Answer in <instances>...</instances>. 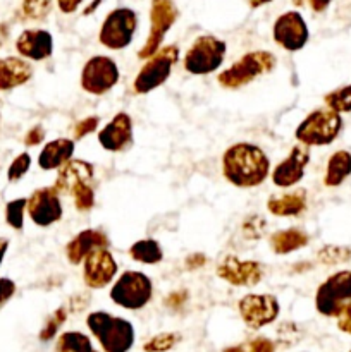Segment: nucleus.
<instances>
[{
    "label": "nucleus",
    "mask_w": 351,
    "mask_h": 352,
    "mask_svg": "<svg viewBox=\"0 0 351 352\" xmlns=\"http://www.w3.org/2000/svg\"><path fill=\"white\" fill-rule=\"evenodd\" d=\"M305 3H308L310 9L317 14H322L329 9V6L332 3V0H292V6L303 7Z\"/></svg>",
    "instance_id": "37998d69"
},
{
    "label": "nucleus",
    "mask_w": 351,
    "mask_h": 352,
    "mask_svg": "<svg viewBox=\"0 0 351 352\" xmlns=\"http://www.w3.org/2000/svg\"><path fill=\"white\" fill-rule=\"evenodd\" d=\"M343 131V117L326 109H315L310 112L295 131V138L299 144L313 146H329Z\"/></svg>",
    "instance_id": "20e7f679"
},
{
    "label": "nucleus",
    "mask_w": 351,
    "mask_h": 352,
    "mask_svg": "<svg viewBox=\"0 0 351 352\" xmlns=\"http://www.w3.org/2000/svg\"><path fill=\"white\" fill-rule=\"evenodd\" d=\"M222 352H246V351H244V344H237V346L226 347Z\"/></svg>",
    "instance_id": "603ef678"
},
{
    "label": "nucleus",
    "mask_w": 351,
    "mask_h": 352,
    "mask_svg": "<svg viewBox=\"0 0 351 352\" xmlns=\"http://www.w3.org/2000/svg\"><path fill=\"white\" fill-rule=\"evenodd\" d=\"M28 208V198H16L7 201L6 205V223L14 230L24 229V213Z\"/></svg>",
    "instance_id": "72a5a7b5"
},
{
    "label": "nucleus",
    "mask_w": 351,
    "mask_h": 352,
    "mask_svg": "<svg viewBox=\"0 0 351 352\" xmlns=\"http://www.w3.org/2000/svg\"><path fill=\"white\" fill-rule=\"evenodd\" d=\"M85 0H57V7L62 14H74Z\"/></svg>",
    "instance_id": "49530a36"
},
{
    "label": "nucleus",
    "mask_w": 351,
    "mask_h": 352,
    "mask_svg": "<svg viewBox=\"0 0 351 352\" xmlns=\"http://www.w3.org/2000/svg\"><path fill=\"white\" fill-rule=\"evenodd\" d=\"M93 179H95L93 164H89L88 160H81V158H72L57 170L54 188L61 196H71V192L79 186L93 184Z\"/></svg>",
    "instance_id": "aec40b11"
},
{
    "label": "nucleus",
    "mask_w": 351,
    "mask_h": 352,
    "mask_svg": "<svg viewBox=\"0 0 351 352\" xmlns=\"http://www.w3.org/2000/svg\"><path fill=\"white\" fill-rule=\"evenodd\" d=\"M275 349H277V344L264 336H258L244 342V351L246 352H275Z\"/></svg>",
    "instance_id": "58836bf2"
},
{
    "label": "nucleus",
    "mask_w": 351,
    "mask_h": 352,
    "mask_svg": "<svg viewBox=\"0 0 351 352\" xmlns=\"http://www.w3.org/2000/svg\"><path fill=\"white\" fill-rule=\"evenodd\" d=\"M179 60V47L178 45H165L155 55H151L138 74L134 76L133 89L136 95H148L160 88L171 78L172 69Z\"/></svg>",
    "instance_id": "0eeeda50"
},
{
    "label": "nucleus",
    "mask_w": 351,
    "mask_h": 352,
    "mask_svg": "<svg viewBox=\"0 0 351 352\" xmlns=\"http://www.w3.org/2000/svg\"><path fill=\"white\" fill-rule=\"evenodd\" d=\"M351 175V153L348 150H337L329 157L323 172L326 188H339Z\"/></svg>",
    "instance_id": "a878e982"
},
{
    "label": "nucleus",
    "mask_w": 351,
    "mask_h": 352,
    "mask_svg": "<svg viewBox=\"0 0 351 352\" xmlns=\"http://www.w3.org/2000/svg\"><path fill=\"white\" fill-rule=\"evenodd\" d=\"M310 148L305 144H295L286 158H282L272 170L270 179L275 188L289 189L295 188L296 184L305 177L306 167L310 164Z\"/></svg>",
    "instance_id": "f3484780"
},
{
    "label": "nucleus",
    "mask_w": 351,
    "mask_h": 352,
    "mask_svg": "<svg viewBox=\"0 0 351 352\" xmlns=\"http://www.w3.org/2000/svg\"><path fill=\"white\" fill-rule=\"evenodd\" d=\"M26 212L34 226L41 227V229L52 227L54 223L61 222L62 215H64L61 195L54 186L34 189L28 198Z\"/></svg>",
    "instance_id": "ddd939ff"
},
{
    "label": "nucleus",
    "mask_w": 351,
    "mask_h": 352,
    "mask_svg": "<svg viewBox=\"0 0 351 352\" xmlns=\"http://www.w3.org/2000/svg\"><path fill=\"white\" fill-rule=\"evenodd\" d=\"M153 298V282L140 270H126L114 282L110 289V301L127 311H140L147 308Z\"/></svg>",
    "instance_id": "39448f33"
},
{
    "label": "nucleus",
    "mask_w": 351,
    "mask_h": 352,
    "mask_svg": "<svg viewBox=\"0 0 351 352\" xmlns=\"http://www.w3.org/2000/svg\"><path fill=\"white\" fill-rule=\"evenodd\" d=\"M181 333L179 332H160L148 339L143 344V352H169L174 349L181 342Z\"/></svg>",
    "instance_id": "2f4dec72"
},
{
    "label": "nucleus",
    "mask_w": 351,
    "mask_h": 352,
    "mask_svg": "<svg viewBox=\"0 0 351 352\" xmlns=\"http://www.w3.org/2000/svg\"><path fill=\"white\" fill-rule=\"evenodd\" d=\"M9 36H10L9 23H0V48L7 43Z\"/></svg>",
    "instance_id": "09e8293b"
},
{
    "label": "nucleus",
    "mask_w": 351,
    "mask_h": 352,
    "mask_svg": "<svg viewBox=\"0 0 351 352\" xmlns=\"http://www.w3.org/2000/svg\"><path fill=\"white\" fill-rule=\"evenodd\" d=\"M67 318H69L67 305L58 306L54 313H50V315L47 316L40 333H38V339H40L41 342H50V340H54L55 337H58V332H61L62 325L67 322Z\"/></svg>",
    "instance_id": "c85d7f7f"
},
{
    "label": "nucleus",
    "mask_w": 351,
    "mask_h": 352,
    "mask_svg": "<svg viewBox=\"0 0 351 352\" xmlns=\"http://www.w3.org/2000/svg\"><path fill=\"white\" fill-rule=\"evenodd\" d=\"M98 144L109 153H120L133 146V119L129 113L119 112L98 131Z\"/></svg>",
    "instance_id": "a211bd4d"
},
{
    "label": "nucleus",
    "mask_w": 351,
    "mask_h": 352,
    "mask_svg": "<svg viewBox=\"0 0 351 352\" xmlns=\"http://www.w3.org/2000/svg\"><path fill=\"white\" fill-rule=\"evenodd\" d=\"M45 136H47L45 127L41 126V124H34V126L31 127V129H28V133L24 134V146L28 148L38 146V144L43 143Z\"/></svg>",
    "instance_id": "a19ab883"
},
{
    "label": "nucleus",
    "mask_w": 351,
    "mask_h": 352,
    "mask_svg": "<svg viewBox=\"0 0 351 352\" xmlns=\"http://www.w3.org/2000/svg\"><path fill=\"white\" fill-rule=\"evenodd\" d=\"M71 198L78 212H89L95 206V189H93V184L79 186L78 189L71 192Z\"/></svg>",
    "instance_id": "c9c22d12"
},
{
    "label": "nucleus",
    "mask_w": 351,
    "mask_h": 352,
    "mask_svg": "<svg viewBox=\"0 0 351 352\" xmlns=\"http://www.w3.org/2000/svg\"><path fill=\"white\" fill-rule=\"evenodd\" d=\"M100 2H102V0H95V2L89 3V7H88V9H85V12H83V14H85V16H88V14H92V10H95L96 7H98Z\"/></svg>",
    "instance_id": "864d4df0"
},
{
    "label": "nucleus",
    "mask_w": 351,
    "mask_h": 352,
    "mask_svg": "<svg viewBox=\"0 0 351 352\" xmlns=\"http://www.w3.org/2000/svg\"><path fill=\"white\" fill-rule=\"evenodd\" d=\"M351 302V270L329 275L315 292V309L323 318H337Z\"/></svg>",
    "instance_id": "6e6552de"
},
{
    "label": "nucleus",
    "mask_w": 351,
    "mask_h": 352,
    "mask_svg": "<svg viewBox=\"0 0 351 352\" xmlns=\"http://www.w3.org/2000/svg\"><path fill=\"white\" fill-rule=\"evenodd\" d=\"M237 311L248 329L260 330L279 318L281 305L272 294H246L237 301Z\"/></svg>",
    "instance_id": "f8f14e48"
},
{
    "label": "nucleus",
    "mask_w": 351,
    "mask_h": 352,
    "mask_svg": "<svg viewBox=\"0 0 351 352\" xmlns=\"http://www.w3.org/2000/svg\"><path fill=\"white\" fill-rule=\"evenodd\" d=\"M186 298H188V292H186V291L172 292V294L167 298V301H165V305H167V306H179V305H182V302L186 301Z\"/></svg>",
    "instance_id": "de8ad7c7"
},
{
    "label": "nucleus",
    "mask_w": 351,
    "mask_h": 352,
    "mask_svg": "<svg viewBox=\"0 0 351 352\" xmlns=\"http://www.w3.org/2000/svg\"><path fill=\"white\" fill-rule=\"evenodd\" d=\"M179 17V9L174 0H151L150 3V31L143 47L138 50V58L148 60L162 48L165 36Z\"/></svg>",
    "instance_id": "9d476101"
},
{
    "label": "nucleus",
    "mask_w": 351,
    "mask_h": 352,
    "mask_svg": "<svg viewBox=\"0 0 351 352\" xmlns=\"http://www.w3.org/2000/svg\"><path fill=\"white\" fill-rule=\"evenodd\" d=\"M110 239L107 234L100 229H83L76 234L67 244H65V258L71 265H79L85 261L88 254L93 251L109 248Z\"/></svg>",
    "instance_id": "412c9836"
},
{
    "label": "nucleus",
    "mask_w": 351,
    "mask_h": 352,
    "mask_svg": "<svg viewBox=\"0 0 351 352\" xmlns=\"http://www.w3.org/2000/svg\"><path fill=\"white\" fill-rule=\"evenodd\" d=\"M100 126V117L96 116H89L85 117V119L78 120L72 127V136H74V141L83 140V138L89 136V134L95 133Z\"/></svg>",
    "instance_id": "4c0bfd02"
},
{
    "label": "nucleus",
    "mask_w": 351,
    "mask_h": 352,
    "mask_svg": "<svg viewBox=\"0 0 351 352\" xmlns=\"http://www.w3.org/2000/svg\"><path fill=\"white\" fill-rule=\"evenodd\" d=\"M317 261L320 265H327V267L348 263V261H351V248L337 246V244H326V246H322L317 251Z\"/></svg>",
    "instance_id": "c756f323"
},
{
    "label": "nucleus",
    "mask_w": 351,
    "mask_h": 352,
    "mask_svg": "<svg viewBox=\"0 0 351 352\" xmlns=\"http://www.w3.org/2000/svg\"><path fill=\"white\" fill-rule=\"evenodd\" d=\"M55 352H98L93 346L92 339L78 330H67L58 333L55 340Z\"/></svg>",
    "instance_id": "cd10ccee"
},
{
    "label": "nucleus",
    "mask_w": 351,
    "mask_h": 352,
    "mask_svg": "<svg viewBox=\"0 0 351 352\" xmlns=\"http://www.w3.org/2000/svg\"><path fill=\"white\" fill-rule=\"evenodd\" d=\"M270 2H274V0H248V3H250L251 9H258V7H264Z\"/></svg>",
    "instance_id": "3c124183"
},
{
    "label": "nucleus",
    "mask_w": 351,
    "mask_h": 352,
    "mask_svg": "<svg viewBox=\"0 0 351 352\" xmlns=\"http://www.w3.org/2000/svg\"><path fill=\"white\" fill-rule=\"evenodd\" d=\"M337 330L346 336H351V302L339 313V316L336 318Z\"/></svg>",
    "instance_id": "79ce46f5"
},
{
    "label": "nucleus",
    "mask_w": 351,
    "mask_h": 352,
    "mask_svg": "<svg viewBox=\"0 0 351 352\" xmlns=\"http://www.w3.org/2000/svg\"><path fill=\"white\" fill-rule=\"evenodd\" d=\"M308 206L305 189L270 196L267 199V212L274 217H299Z\"/></svg>",
    "instance_id": "b1692460"
},
{
    "label": "nucleus",
    "mask_w": 351,
    "mask_h": 352,
    "mask_svg": "<svg viewBox=\"0 0 351 352\" xmlns=\"http://www.w3.org/2000/svg\"><path fill=\"white\" fill-rule=\"evenodd\" d=\"M88 305H89V298H88V296H85V294L72 296V298L67 301L69 313L83 311V309H85Z\"/></svg>",
    "instance_id": "c03bdc74"
},
{
    "label": "nucleus",
    "mask_w": 351,
    "mask_h": 352,
    "mask_svg": "<svg viewBox=\"0 0 351 352\" xmlns=\"http://www.w3.org/2000/svg\"><path fill=\"white\" fill-rule=\"evenodd\" d=\"M227 43L213 34H202L186 50L182 67L191 76H210L226 60Z\"/></svg>",
    "instance_id": "423d86ee"
},
{
    "label": "nucleus",
    "mask_w": 351,
    "mask_h": 352,
    "mask_svg": "<svg viewBox=\"0 0 351 352\" xmlns=\"http://www.w3.org/2000/svg\"><path fill=\"white\" fill-rule=\"evenodd\" d=\"M76 141L71 138H57L48 141L38 155V167L41 170H58L62 165L74 158Z\"/></svg>",
    "instance_id": "5701e85b"
},
{
    "label": "nucleus",
    "mask_w": 351,
    "mask_h": 352,
    "mask_svg": "<svg viewBox=\"0 0 351 352\" xmlns=\"http://www.w3.org/2000/svg\"><path fill=\"white\" fill-rule=\"evenodd\" d=\"M243 236L250 241L262 239L265 236V229H267V222L262 215H251L248 219H244L243 226Z\"/></svg>",
    "instance_id": "e433bc0d"
},
{
    "label": "nucleus",
    "mask_w": 351,
    "mask_h": 352,
    "mask_svg": "<svg viewBox=\"0 0 351 352\" xmlns=\"http://www.w3.org/2000/svg\"><path fill=\"white\" fill-rule=\"evenodd\" d=\"M17 285L12 278L9 277H0V309L16 296Z\"/></svg>",
    "instance_id": "ea45409f"
},
{
    "label": "nucleus",
    "mask_w": 351,
    "mask_h": 352,
    "mask_svg": "<svg viewBox=\"0 0 351 352\" xmlns=\"http://www.w3.org/2000/svg\"><path fill=\"white\" fill-rule=\"evenodd\" d=\"M215 274L234 287H255L264 278V267L255 260H241L234 254H227L217 265Z\"/></svg>",
    "instance_id": "2eb2a0df"
},
{
    "label": "nucleus",
    "mask_w": 351,
    "mask_h": 352,
    "mask_svg": "<svg viewBox=\"0 0 351 352\" xmlns=\"http://www.w3.org/2000/svg\"><path fill=\"white\" fill-rule=\"evenodd\" d=\"M33 65L21 57H0V91H12L31 81Z\"/></svg>",
    "instance_id": "4be33fe9"
},
{
    "label": "nucleus",
    "mask_w": 351,
    "mask_h": 352,
    "mask_svg": "<svg viewBox=\"0 0 351 352\" xmlns=\"http://www.w3.org/2000/svg\"><path fill=\"white\" fill-rule=\"evenodd\" d=\"M120 79L117 62L107 55H93L85 62L79 76L81 89L88 95L103 96L116 88Z\"/></svg>",
    "instance_id": "9b49d317"
},
{
    "label": "nucleus",
    "mask_w": 351,
    "mask_h": 352,
    "mask_svg": "<svg viewBox=\"0 0 351 352\" xmlns=\"http://www.w3.org/2000/svg\"><path fill=\"white\" fill-rule=\"evenodd\" d=\"M83 282L88 289L100 291L112 284L117 277V261L109 248L93 251L83 261Z\"/></svg>",
    "instance_id": "dca6fc26"
},
{
    "label": "nucleus",
    "mask_w": 351,
    "mask_h": 352,
    "mask_svg": "<svg viewBox=\"0 0 351 352\" xmlns=\"http://www.w3.org/2000/svg\"><path fill=\"white\" fill-rule=\"evenodd\" d=\"M86 327L103 352H129L136 342L133 323L109 311L89 313Z\"/></svg>",
    "instance_id": "f03ea898"
},
{
    "label": "nucleus",
    "mask_w": 351,
    "mask_h": 352,
    "mask_svg": "<svg viewBox=\"0 0 351 352\" xmlns=\"http://www.w3.org/2000/svg\"><path fill=\"white\" fill-rule=\"evenodd\" d=\"M348 352H351V349H350V351H348Z\"/></svg>",
    "instance_id": "6e6d98bb"
},
{
    "label": "nucleus",
    "mask_w": 351,
    "mask_h": 352,
    "mask_svg": "<svg viewBox=\"0 0 351 352\" xmlns=\"http://www.w3.org/2000/svg\"><path fill=\"white\" fill-rule=\"evenodd\" d=\"M272 38L284 50H303L310 40V31L305 17L298 10H288V12L281 14L272 26Z\"/></svg>",
    "instance_id": "4468645a"
},
{
    "label": "nucleus",
    "mask_w": 351,
    "mask_h": 352,
    "mask_svg": "<svg viewBox=\"0 0 351 352\" xmlns=\"http://www.w3.org/2000/svg\"><path fill=\"white\" fill-rule=\"evenodd\" d=\"M138 30V14L129 7L110 10L98 31V41L109 50H124L133 41Z\"/></svg>",
    "instance_id": "1a4fd4ad"
},
{
    "label": "nucleus",
    "mask_w": 351,
    "mask_h": 352,
    "mask_svg": "<svg viewBox=\"0 0 351 352\" xmlns=\"http://www.w3.org/2000/svg\"><path fill=\"white\" fill-rule=\"evenodd\" d=\"M310 236L301 229H296V227H289V229L277 230L270 236L268 244H270V250L275 254H291L295 251L303 250V248L308 246Z\"/></svg>",
    "instance_id": "393cba45"
},
{
    "label": "nucleus",
    "mask_w": 351,
    "mask_h": 352,
    "mask_svg": "<svg viewBox=\"0 0 351 352\" xmlns=\"http://www.w3.org/2000/svg\"><path fill=\"white\" fill-rule=\"evenodd\" d=\"M16 50L21 58L33 62H43L54 54V36L50 31L31 28L24 30L16 40Z\"/></svg>",
    "instance_id": "6ab92c4d"
},
{
    "label": "nucleus",
    "mask_w": 351,
    "mask_h": 352,
    "mask_svg": "<svg viewBox=\"0 0 351 352\" xmlns=\"http://www.w3.org/2000/svg\"><path fill=\"white\" fill-rule=\"evenodd\" d=\"M277 65V58L268 50H251L241 55L231 67L224 69L217 76V82L226 89H240L251 85L255 79L272 72Z\"/></svg>",
    "instance_id": "7ed1b4c3"
},
{
    "label": "nucleus",
    "mask_w": 351,
    "mask_h": 352,
    "mask_svg": "<svg viewBox=\"0 0 351 352\" xmlns=\"http://www.w3.org/2000/svg\"><path fill=\"white\" fill-rule=\"evenodd\" d=\"M205 263H206V256L202 253H193L184 260V265L188 270H198V268H202Z\"/></svg>",
    "instance_id": "a18cd8bd"
},
{
    "label": "nucleus",
    "mask_w": 351,
    "mask_h": 352,
    "mask_svg": "<svg viewBox=\"0 0 351 352\" xmlns=\"http://www.w3.org/2000/svg\"><path fill=\"white\" fill-rule=\"evenodd\" d=\"M323 103L329 110L339 113H350L351 112V85L341 86V88L332 89L323 96Z\"/></svg>",
    "instance_id": "7c9ffc66"
},
{
    "label": "nucleus",
    "mask_w": 351,
    "mask_h": 352,
    "mask_svg": "<svg viewBox=\"0 0 351 352\" xmlns=\"http://www.w3.org/2000/svg\"><path fill=\"white\" fill-rule=\"evenodd\" d=\"M0 120H2V113H0Z\"/></svg>",
    "instance_id": "5fc2aeb1"
},
{
    "label": "nucleus",
    "mask_w": 351,
    "mask_h": 352,
    "mask_svg": "<svg viewBox=\"0 0 351 352\" xmlns=\"http://www.w3.org/2000/svg\"><path fill=\"white\" fill-rule=\"evenodd\" d=\"M131 260L141 265H158L164 260V250L160 243L155 239H140L131 244Z\"/></svg>",
    "instance_id": "bb28decb"
},
{
    "label": "nucleus",
    "mask_w": 351,
    "mask_h": 352,
    "mask_svg": "<svg viewBox=\"0 0 351 352\" xmlns=\"http://www.w3.org/2000/svg\"><path fill=\"white\" fill-rule=\"evenodd\" d=\"M52 7L54 0H21V16L26 21H43Z\"/></svg>",
    "instance_id": "473e14b6"
},
{
    "label": "nucleus",
    "mask_w": 351,
    "mask_h": 352,
    "mask_svg": "<svg viewBox=\"0 0 351 352\" xmlns=\"http://www.w3.org/2000/svg\"><path fill=\"white\" fill-rule=\"evenodd\" d=\"M9 246H10L9 239H7V237H0V267H2L3 260H6L7 251H9Z\"/></svg>",
    "instance_id": "8fccbe9b"
},
{
    "label": "nucleus",
    "mask_w": 351,
    "mask_h": 352,
    "mask_svg": "<svg viewBox=\"0 0 351 352\" xmlns=\"http://www.w3.org/2000/svg\"><path fill=\"white\" fill-rule=\"evenodd\" d=\"M31 168V155L28 151H23L17 157H14V160L10 162L9 168H7V181L9 182H19L24 175L30 172Z\"/></svg>",
    "instance_id": "f704fd0d"
},
{
    "label": "nucleus",
    "mask_w": 351,
    "mask_h": 352,
    "mask_svg": "<svg viewBox=\"0 0 351 352\" xmlns=\"http://www.w3.org/2000/svg\"><path fill=\"white\" fill-rule=\"evenodd\" d=\"M222 175L231 186L240 189L258 188L270 177V160L253 143H234L222 155Z\"/></svg>",
    "instance_id": "f257e3e1"
}]
</instances>
